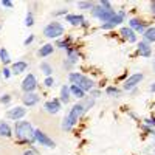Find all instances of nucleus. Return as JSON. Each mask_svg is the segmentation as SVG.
<instances>
[{
	"label": "nucleus",
	"instance_id": "f8f14e48",
	"mask_svg": "<svg viewBox=\"0 0 155 155\" xmlns=\"http://www.w3.org/2000/svg\"><path fill=\"white\" fill-rule=\"evenodd\" d=\"M137 51H138V54L143 56V58H150V56H152V47H150V44H147L146 41H140V42H138Z\"/></svg>",
	"mask_w": 155,
	"mask_h": 155
},
{
	"label": "nucleus",
	"instance_id": "37998d69",
	"mask_svg": "<svg viewBox=\"0 0 155 155\" xmlns=\"http://www.w3.org/2000/svg\"><path fill=\"white\" fill-rule=\"evenodd\" d=\"M82 27H84V28H87V27H88V22H87V20H84V22H82Z\"/></svg>",
	"mask_w": 155,
	"mask_h": 155
},
{
	"label": "nucleus",
	"instance_id": "a211bd4d",
	"mask_svg": "<svg viewBox=\"0 0 155 155\" xmlns=\"http://www.w3.org/2000/svg\"><path fill=\"white\" fill-rule=\"evenodd\" d=\"M53 51H54L53 45H51V44H45V45H42L41 48L37 50V56L39 58H48L50 54H53Z\"/></svg>",
	"mask_w": 155,
	"mask_h": 155
},
{
	"label": "nucleus",
	"instance_id": "9d476101",
	"mask_svg": "<svg viewBox=\"0 0 155 155\" xmlns=\"http://www.w3.org/2000/svg\"><path fill=\"white\" fill-rule=\"evenodd\" d=\"M25 115H27V109H25L23 106L12 107V109H9V110L6 112V116H8L9 120H12V121H20Z\"/></svg>",
	"mask_w": 155,
	"mask_h": 155
},
{
	"label": "nucleus",
	"instance_id": "412c9836",
	"mask_svg": "<svg viewBox=\"0 0 155 155\" xmlns=\"http://www.w3.org/2000/svg\"><path fill=\"white\" fill-rule=\"evenodd\" d=\"M70 87L68 85H62L61 87V102L62 104H68V101H70Z\"/></svg>",
	"mask_w": 155,
	"mask_h": 155
},
{
	"label": "nucleus",
	"instance_id": "6ab92c4d",
	"mask_svg": "<svg viewBox=\"0 0 155 155\" xmlns=\"http://www.w3.org/2000/svg\"><path fill=\"white\" fill-rule=\"evenodd\" d=\"M0 137H5V138L12 137V129L6 121H0Z\"/></svg>",
	"mask_w": 155,
	"mask_h": 155
},
{
	"label": "nucleus",
	"instance_id": "6e6552de",
	"mask_svg": "<svg viewBox=\"0 0 155 155\" xmlns=\"http://www.w3.org/2000/svg\"><path fill=\"white\" fill-rule=\"evenodd\" d=\"M37 88V79L33 73H28L25 76V79L22 81V90L25 93H34V90Z\"/></svg>",
	"mask_w": 155,
	"mask_h": 155
},
{
	"label": "nucleus",
	"instance_id": "2eb2a0df",
	"mask_svg": "<svg viewBox=\"0 0 155 155\" xmlns=\"http://www.w3.org/2000/svg\"><path fill=\"white\" fill-rule=\"evenodd\" d=\"M120 33H121L123 39H126L127 42H130V44H135V42H137V34H135V31L130 30L129 27H123Z\"/></svg>",
	"mask_w": 155,
	"mask_h": 155
},
{
	"label": "nucleus",
	"instance_id": "ddd939ff",
	"mask_svg": "<svg viewBox=\"0 0 155 155\" xmlns=\"http://www.w3.org/2000/svg\"><path fill=\"white\" fill-rule=\"evenodd\" d=\"M22 101H23V106L27 107H33L36 104H39V101H41V96L37 93H25L22 96Z\"/></svg>",
	"mask_w": 155,
	"mask_h": 155
},
{
	"label": "nucleus",
	"instance_id": "ea45409f",
	"mask_svg": "<svg viewBox=\"0 0 155 155\" xmlns=\"http://www.w3.org/2000/svg\"><path fill=\"white\" fill-rule=\"evenodd\" d=\"M37 152H36V149H28V150H25L23 152V155H36Z\"/></svg>",
	"mask_w": 155,
	"mask_h": 155
},
{
	"label": "nucleus",
	"instance_id": "a18cd8bd",
	"mask_svg": "<svg viewBox=\"0 0 155 155\" xmlns=\"http://www.w3.org/2000/svg\"><path fill=\"white\" fill-rule=\"evenodd\" d=\"M0 30H2V25H0Z\"/></svg>",
	"mask_w": 155,
	"mask_h": 155
},
{
	"label": "nucleus",
	"instance_id": "9b49d317",
	"mask_svg": "<svg viewBox=\"0 0 155 155\" xmlns=\"http://www.w3.org/2000/svg\"><path fill=\"white\" fill-rule=\"evenodd\" d=\"M61 107H62V102H61V99H58V98L50 99V101H47L45 104H44L45 112H48V113H51V115L58 113V112L61 110Z\"/></svg>",
	"mask_w": 155,
	"mask_h": 155
},
{
	"label": "nucleus",
	"instance_id": "58836bf2",
	"mask_svg": "<svg viewBox=\"0 0 155 155\" xmlns=\"http://www.w3.org/2000/svg\"><path fill=\"white\" fill-rule=\"evenodd\" d=\"M11 74H12V73H11V70L5 67V68H3V76L6 78V79H8V78H11Z\"/></svg>",
	"mask_w": 155,
	"mask_h": 155
},
{
	"label": "nucleus",
	"instance_id": "c756f323",
	"mask_svg": "<svg viewBox=\"0 0 155 155\" xmlns=\"http://www.w3.org/2000/svg\"><path fill=\"white\" fill-rule=\"evenodd\" d=\"M44 85L45 87H54V79H53V76H48V78H45V81H44Z\"/></svg>",
	"mask_w": 155,
	"mask_h": 155
},
{
	"label": "nucleus",
	"instance_id": "49530a36",
	"mask_svg": "<svg viewBox=\"0 0 155 155\" xmlns=\"http://www.w3.org/2000/svg\"><path fill=\"white\" fill-rule=\"evenodd\" d=\"M153 19H155V16H153Z\"/></svg>",
	"mask_w": 155,
	"mask_h": 155
},
{
	"label": "nucleus",
	"instance_id": "aec40b11",
	"mask_svg": "<svg viewBox=\"0 0 155 155\" xmlns=\"http://www.w3.org/2000/svg\"><path fill=\"white\" fill-rule=\"evenodd\" d=\"M143 41H146L147 44H153L155 42V27H149L146 28V31L143 33Z\"/></svg>",
	"mask_w": 155,
	"mask_h": 155
},
{
	"label": "nucleus",
	"instance_id": "423d86ee",
	"mask_svg": "<svg viewBox=\"0 0 155 155\" xmlns=\"http://www.w3.org/2000/svg\"><path fill=\"white\" fill-rule=\"evenodd\" d=\"M143 78H144L143 73H134L130 76H127V79L123 84V88L126 90V92H132V90L137 88V85L143 81Z\"/></svg>",
	"mask_w": 155,
	"mask_h": 155
},
{
	"label": "nucleus",
	"instance_id": "bb28decb",
	"mask_svg": "<svg viewBox=\"0 0 155 155\" xmlns=\"http://www.w3.org/2000/svg\"><path fill=\"white\" fill-rule=\"evenodd\" d=\"M95 3L93 2H78V8L79 9H93Z\"/></svg>",
	"mask_w": 155,
	"mask_h": 155
},
{
	"label": "nucleus",
	"instance_id": "79ce46f5",
	"mask_svg": "<svg viewBox=\"0 0 155 155\" xmlns=\"http://www.w3.org/2000/svg\"><path fill=\"white\" fill-rule=\"evenodd\" d=\"M150 92H152V93H155V82L150 85Z\"/></svg>",
	"mask_w": 155,
	"mask_h": 155
},
{
	"label": "nucleus",
	"instance_id": "4468645a",
	"mask_svg": "<svg viewBox=\"0 0 155 155\" xmlns=\"http://www.w3.org/2000/svg\"><path fill=\"white\" fill-rule=\"evenodd\" d=\"M129 28L134 30L135 33L143 34L146 31V25H144L143 20H140V19H130V20H129Z\"/></svg>",
	"mask_w": 155,
	"mask_h": 155
},
{
	"label": "nucleus",
	"instance_id": "c85d7f7f",
	"mask_svg": "<svg viewBox=\"0 0 155 155\" xmlns=\"http://www.w3.org/2000/svg\"><path fill=\"white\" fill-rule=\"evenodd\" d=\"M33 23H34L33 12H31V11H28V12H27V17H25V25H27V27H33Z\"/></svg>",
	"mask_w": 155,
	"mask_h": 155
},
{
	"label": "nucleus",
	"instance_id": "4be33fe9",
	"mask_svg": "<svg viewBox=\"0 0 155 155\" xmlns=\"http://www.w3.org/2000/svg\"><path fill=\"white\" fill-rule=\"evenodd\" d=\"M70 93H71V96H74V98H78V99H82V98H85V92L82 88H79L78 85H70Z\"/></svg>",
	"mask_w": 155,
	"mask_h": 155
},
{
	"label": "nucleus",
	"instance_id": "7ed1b4c3",
	"mask_svg": "<svg viewBox=\"0 0 155 155\" xmlns=\"http://www.w3.org/2000/svg\"><path fill=\"white\" fill-rule=\"evenodd\" d=\"M68 81L73 85H78L79 88H82L84 92H88V93L95 88V82L90 79L88 76H85L82 73H78V71H70L68 73Z\"/></svg>",
	"mask_w": 155,
	"mask_h": 155
},
{
	"label": "nucleus",
	"instance_id": "c9c22d12",
	"mask_svg": "<svg viewBox=\"0 0 155 155\" xmlns=\"http://www.w3.org/2000/svg\"><path fill=\"white\" fill-rule=\"evenodd\" d=\"M2 6H5V8H12V6H14V3H12V2H9V0H2Z\"/></svg>",
	"mask_w": 155,
	"mask_h": 155
},
{
	"label": "nucleus",
	"instance_id": "cd10ccee",
	"mask_svg": "<svg viewBox=\"0 0 155 155\" xmlns=\"http://www.w3.org/2000/svg\"><path fill=\"white\" fill-rule=\"evenodd\" d=\"M82 106L85 107V112L88 110V109H92L93 106H95V98H92V96H88L84 102H82Z\"/></svg>",
	"mask_w": 155,
	"mask_h": 155
},
{
	"label": "nucleus",
	"instance_id": "e433bc0d",
	"mask_svg": "<svg viewBox=\"0 0 155 155\" xmlns=\"http://www.w3.org/2000/svg\"><path fill=\"white\" fill-rule=\"evenodd\" d=\"M99 5H101L102 8H112L110 2H107V0H99Z\"/></svg>",
	"mask_w": 155,
	"mask_h": 155
},
{
	"label": "nucleus",
	"instance_id": "f704fd0d",
	"mask_svg": "<svg viewBox=\"0 0 155 155\" xmlns=\"http://www.w3.org/2000/svg\"><path fill=\"white\" fill-rule=\"evenodd\" d=\"M90 96L96 99V98H99V96H101V92H99V90H96V88H93L92 92H90Z\"/></svg>",
	"mask_w": 155,
	"mask_h": 155
},
{
	"label": "nucleus",
	"instance_id": "a19ab883",
	"mask_svg": "<svg viewBox=\"0 0 155 155\" xmlns=\"http://www.w3.org/2000/svg\"><path fill=\"white\" fill-rule=\"evenodd\" d=\"M150 12H152V16H155V2H150Z\"/></svg>",
	"mask_w": 155,
	"mask_h": 155
},
{
	"label": "nucleus",
	"instance_id": "473e14b6",
	"mask_svg": "<svg viewBox=\"0 0 155 155\" xmlns=\"http://www.w3.org/2000/svg\"><path fill=\"white\" fill-rule=\"evenodd\" d=\"M33 41H34V34H31V36H28L27 39H25V42H23V45H25V47H28L30 44H33Z\"/></svg>",
	"mask_w": 155,
	"mask_h": 155
},
{
	"label": "nucleus",
	"instance_id": "7c9ffc66",
	"mask_svg": "<svg viewBox=\"0 0 155 155\" xmlns=\"http://www.w3.org/2000/svg\"><path fill=\"white\" fill-rule=\"evenodd\" d=\"M144 126H149V127H155V116H152V118H146L144 120Z\"/></svg>",
	"mask_w": 155,
	"mask_h": 155
},
{
	"label": "nucleus",
	"instance_id": "393cba45",
	"mask_svg": "<svg viewBox=\"0 0 155 155\" xmlns=\"http://www.w3.org/2000/svg\"><path fill=\"white\" fill-rule=\"evenodd\" d=\"M0 61L3 62V65H8L11 62V58H9V53L6 48H0Z\"/></svg>",
	"mask_w": 155,
	"mask_h": 155
},
{
	"label": "nucleus",
	"instance_id": "39448f33",
	"mask_svg": "<svg viewBox=\"0 0 155 155\" xmlns=\"http://www.w3.org/2000/svg\"><path fill=\"white\" fill-rule=\"evenodd\" d=\"M115 14H116V12H115L113 8H102L101 5H95L93 9H92V16L99 19L102 23H107Z\"/></svg>",
	"mask_w": 155,
	"mask_h": 155
},
{
	"label": "nucleus",
	"instance_id": "20e7f679",
	"mask_svg": "<svg viewBox=\"0 0 155 155\" xmlns=\"http://www.w3.org/2000/svg\"><path fill=\"white\" fill-rule=\"evenodd\" d=\"M64 33H65V28L59 22H50L44 28V36L47 39H59L61 36H64Z\"/></svg>",
	"mask_w": 155,
	"mask_h": 155
},
{
	"label": "nucleus",
	"instance_id": "b1692460",
	"mask_svg": "<svg viewBox=\"0 0 155 155\" xmlns=\"http://www.w3.org/2000/svg\"><path fill=\"white\" fill-rule=\"evenodd\" d=\"M41 71H42V73H44V74L48 78V76L53 74V67H51L48 62H45V61H44V62H41Z\"/></svg>",
	"mask_w": 155,
	"mask_h": 155
},
{
	"label": "nucleus",
	"instance_id": "0eeeda50",
	"mask_svg": "<svg viewBox=\"0 0 155 155\" xmlns=\"http://www.w3.org/2000/svg\"><path fill=\"white\" fill-rule=\"evenodd\" d=\"M34 140H36L41 146H45V147H50V149L56 147V143H54V141L51 140L47 134H44L41 129H34Z\"/></svg>",
	"mask_w": 155,
	"mask_h": 155
},
{
	"label": "nucleus",
	"instance_id": "5701e85b",
	"mask_svg": "<svg viewBox=\"0 0 155 155\" xmlns=\"http://www.w3.org/2000/svg\"><path fill=\"white\" fill-rule=\"evenodd\" d=\"M67 59L68 61H71L73 64H76L78 62V59H79V51H78V48H68L67 50Z\"/></svg>",
	"mask_w": 155,
	"mask_h": 155
},
{
	"label": "nucleus",
	"instance_id": "a878e982",
	"mask_svg": "<svg viewBox=\"0 0 155 155\" xmlns=\"http://www.w3.org/2000/svg\"><path fill=\"white\" fill-rule=\"evenodd\" d=\"M106 93H107L109 96H115V98H118L121 92H120V88H118V87L110 85V87H107V88H106Z\"/></svg>",
	"mask_w": 155,
	"mask_h": 155
},
{
	"label": "nucleus",
	"instance_id": "1a4fd4ad",
	"mask_svg": "<svg viewBox=\"0 0 155 155\" xmlns=\"http://www.w3.org/2000/svg\"><path fill=\"white\" fill-rule=\"evenodd\" d=\"M124 19H126V12H124V11H118V12H116V14H115L107 23H102V25H101V28H102V30H112V28L116 27V25L123 23Z\"/></svg>",
	"mask_w": 155,
	"mask_h": 155
},
{
	"label": "nucleus",
	"instance_id": "2f4dec72",
	"mask_svg": "<svg viewBox=\"0 0 155 155\" xmlns=\"http://www.w3.org/2000/svg\"><path fill=\"white\" fill-rule=\"evenodd\" d=\"M0 102H2V104H9L11 102V95H3L2 98H0Z\"/></svg>",
	"mask_w": 155,
	"mask_h": 155
},
{
	"label": "nucleus",
	"instance_id": "f3484780",
	"mask_svg": "<svg viewBox=\"0 0 155 155\" xmlns=\"http://www.w3.org/2000/svg\"><path fill=\"white\" fill-rule=\"evenodd\" d=\"M84 20L85 19L81 14H67L65 16V22H68L70 25H73V27H79V25H82Z\"/></svg>",
	"mask_w": 155,
	"mask_h": 155
},
{
	"label": "nucleus",
	"instance_id": "f03ea898",
	"mask_svg": "<svg viewBox=\"0 0 155 155\" xmlns=\"http://www.w3.org/2000/svg\"><path fill=\"white\" fill-rule=\"evenodd\" d=\"M84 113H85V107L82 106V102H76V104L70 109L68 115L62 120V130L70 132L73 129V126L78 123V120H79Z\"/></svg>",
	"mask_w": 155,
	"mask_h": 155
},
{
	"label": "nucleus",
	"instance_id": "dca6fc26",
	"mask_svg": "<svg viewBox=\"0 0 155 155\" xmlns=\"http://www.w3.org/2000/svg\"><path fill=\"white\" fill-rule=\"evenodd\" d=\"M27 70H28V64L25 61H17L11 65V73L12 74H20V73L27 71Z\"/></svg>",
	"mask_w": 155,
	"mask_h": 155
},
{
	"label": "nucleus",
	"instance_id": "f257e3e1",
	"mask_svg": "<svg viewBox=\"0 0 155 155\" xmlns=\"http://www.w3.org/2000/svg\"><path fill=\"white\" fill-rule=\"evenodd\" d=\"M12 134L16 135V138H19L22 143H28L33 144L34 143V129L31 126L30 121H16L14 129H12Z\"/></svg>",
	"mask_w": 155,
	"mask_h": 155
},
{
	"label": "nucleus",
	"instance_id": "c03bdc74",
	"mask_svg": "<svg viewBox=\"0 0 155 155\" xmlns=\"http://www.w3.org/2000/svg\"><path fill=\"white\" fill-rule=\"evenodd\" d=\"M152 65H153V71H155V59H153V64H152Z\"/></svg>",
	"mask_w": 155,
	"mask_h": 155
},
{
	"label": "nucleus",
	"instance_id": "72a5a7b5",
	"mask_svg": "<svg viewBox=\"0 0 155 155\" xmlns=\"http://www.w3.org/2000/svg\"><path fill=\"white\" fill-rule=\"evenodd\" d=\"M73 65H74V64H73L71 61H68V59L64 61V67H65L67 70H71V68H73Z\"/></svg>",
	"mask_w": 155,
	"mask_h": 155
},
{
	"label": "nucleus",
	"instance_id": "4c0bfd02",
	"mask_svg": "<svg viewBox=\"0 0 155 155\" xmlns=\"http://www.w3.org/2000/svg\"><path fill=\"white\" fill-rule=\"evenodd\" d=\"M53 16H54V17H56V16H67V9H59V11L53 12Z\"/></svg>",
	"mask_w": 155,
	"mask_h": 155
}]
</instances>
